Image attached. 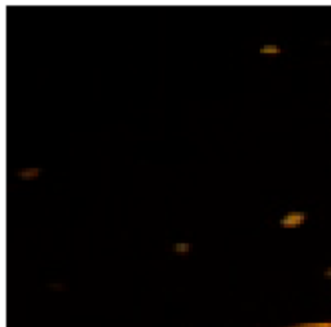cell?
Masks as SVG:
<instances>
[{
	"label": "cell",
	"instance_id": "cell-1",
	"mask_svg": "<svg viewBox=\"0 0 331 327\" xmlns=\"http://www.w3.org/2000/svg\"><path fill=\"white\" fill-rule=\"evenodd\" d=\"M308 219V213L305 211H289L287 213L283 215V217L279 220V225L286 229H294V228H299L303 225Z\"/></svg>",
	"mask_w": 331,
	"mask_h": 327
},
{
	"label": "cell",
	"instance_id": "cell-2",
	"mask_svg": "<svg viewBox=\"0 0 331 327\" xmlns=\"http://www.w3.org/2000/svg\"><path fill=\"white\" fill-rule=\"evenodd\" d=\"M260 52L265 53V55H272V56H275V55H278V53L282 52V49H281V47L277 44H268L264 45V47L260 49Z\"/></svg>",
	"mask_w": 331,
	"mask_h": 327
},
{
	"label": "cell",
	"instance_id": "cell-3",
	"mask_svg": "<svg viewBox=\"0 0 331 327\" xmlns=\"http://www.w3.org/2000/svg\"><path fill=\"white\" fill-rule=\"evenodd\" d=\"M324 275H325V277H326V278L331 279V267L326 268V270L324 271Z\"/></svg>",
	"mask_w": 331,
	"mask_h": 327
}]
</instances>
